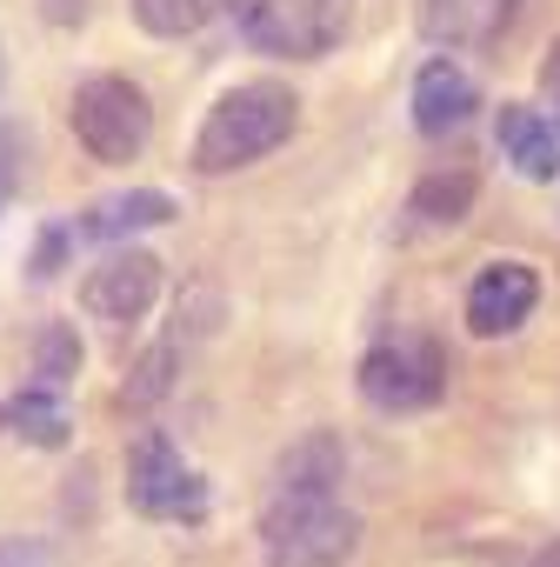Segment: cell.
Wrapping results in <instances>:
<instances>
[{
  "mask_svg": "<svg viewBox=\"0 0 560 567\" xmlns=\"http://www.w3.org/2000/svg\"><path fill=\"white\" fill-rule=\"evenodd\" d=\"M341 474H348V454H341V441H334L328 427H314V434H301L288 454H280V467H273V487H341Z\"/></svg>",
  "mask_w": 560,
  "mask_h": 567,
  "instance_id": "obj_15",
  "label": "cell"
},
{
  "mask_svg": "<svg viewBox=\"0 0 560 567\" xmlns=\"http://www.w3.org/2000/svg\"><path fill=\"white\" fill-rule=\"evenodd\" d=\"M474 114H480V87H474V74H467L460 61H427V68L414 74V127H421L427 141L460 134Z\"/></svg>",
  "mask_w": 560,
  "mask_h": 567,
  "instance_id": "obj_9",
  "label": "cell"
},
{
  "mask_svg": "<svg viewBox=\"0 0 560 567\" xmlns=\"http://www.w3.org/2000/svg\"><path fill=\"white\" fill-rule=\"evenodd\" d=\"M240 41L273 61H321L348 41L354 0H240Z\"/></svg>",
  "mask_w": 560,
  "mask_h": 567,
  "instance_id": "obj_4",
  "label": "cell"
},
{
  "mask_svg": "<svg viewBox=\"0 0 560 567\" xmlns=\"http://www.w3.org/2000/svg\"><path fill=\"white\" fill-rule=\"evenodd\" d=\"M0 87H8V48H0Z\"/></svg>",
  "mask_w": 560,
  "mask_h": 567,
  "instance_id": "obj_25",
  "label": "cell"
},
{
  "mask_svg": "<svg viewBox=\"0 0 560 567\" xmlns=\"http://www.w3.org/2000/svg\"><path fill=\"white\" fill-rule=\"evenodd\" d=\"M41 14H48L54 28H81V14H87V0H41Z\"/></svg>",
  "mask_w": 560,
  "mask_h": 567,
  "instance_id": "obj_23",
  "label": "cell"
},
{
  "mask_svg": "<svg viewBox=\"0 0 560 567\" xmlns=\"http://www.w3.org/2000/svg\"><path fill=\"white\" fill-rule=\"evenodd\" d=\"M74 374H81V334H74V328H48V334H41V354H34V381L68 394Z\"/></svg>",
  "mask_w": 560,
  "mask_h": 567,
  "instance_id": "obj_18",
  "label": "cell"
},
{
  "mask_svg": "<svg viewBox=\"0 0 560 567\" xmlns=\"http://www.w3.org/2000/svg\"><path fill=\"white\" fill-rule=\"evenodd\" d=\"M74 247H81V240H74V220H48L41 240H34V254H28V280H54Z\"/></svg>",
  "mask_w": 560,
  "mask_h": 567,
  "instance_id": "obj_19",
  "label": "cell"
},
{
  "mask_svg": "<svg viewBox=\"0 0 560 567\" xmlns=\"http://www.w3.org/2000/svg\"><path fill=\"white\" fill-rule=\"evenodd\" d=\"M220 8H234V0H134V21H141L154 41H187V34H200Z\"/></svg>",
  "mask_w": 560,
  "mask_h": 567,
  "instance_id": "obj_16",
  "label": "cell"
},
{
  "mask_svg": "<svg viewBox=\"0 0 560 567\" xmlns=\"http://www.w3.org/2000/svg\"><path fill=\"white\" fill-rule=\"evenodd\" d=\"M494 134H500L507 167H520L527 181H560V114H553V107L507 101V107L494 114Z\"/></svg>",
  "mask_w": 560,
  "mask_h": 567,
  "instance_id": "obj_10",
  "label": "cell"
},
{
  "mask_svg": "<svg viewBox=\"0 0 560 567\" xmlns=\"http://www.w3.org/2000/svg\"><path fill=\"white\" fill-rule=\"evenodd\" d=\"M0 421H8V408H0Z\"/></svg>",
  "mask_w": 560,
  "mask_h": 567,
  "instance_id": "obj_26",
  "label": "cell"
},
{
  "mask_svg": "<svg viewBox=\"0 0 560 567\" xmlns=\"http://www.w3.org/2000/svg\"><path fill=\"white\" fill-rule=\"evenodd\" d=\"M174 361H180V341L167 334L160 348H147L141 361H134V374H127V388H121V401L127 408H154L167 388H174Z\"/></svg>",
  "mask_w": 560,
  "mask_h": 567,
  "instance_id": "obj_17",
  "label": "cell"
},
{
  "mask_svg": "<svg viewBox=\"0 0 560 567\" xmlns=\"http://www.w3.org/2000/svg\"><path fill=\"white\" fill-rule=\"evenodd\" d=\"M0 567H54L48 540H0Z\"/></svg>",
  "mask_w": 560,
  "mask_h": 567,
  "instance_id": "obj_21",
  "label": "cell"
},
{
  "mask_svg": "<svg viewBox=\"0 0 560 567\" xmlns=\"http://www.w3.org/2000/svg\"><path fill=\"white\" fill-rule=\"evenodd\" d=\"M21 127L14 121H0V200H14L21 194Z\"/></svg>",
  "mask_w": 560,
  "mask_h": 567,
  "instance_id": "obj_20",
  "label": "cell"
},
{
  "mask_svg": "<svg viewBox=\"0 0 560 567\" xmlns=\"http://www.w3.org/2000/svg\"><path fill=\"white\" fill-rule=\"evenodd\" d=\"M127 507L147 520H200L207 514V474L187 467V454L160 427H147L127 447Z\"/></svg>",
  "mask_w": 560,
  "mask_h": 567,
  "instance_id": "obj_6",
  "label": "cell"
},
{
  "mask_svg": "<svg viewBox=\"0 0 560 567\" xmlns=\"http://www.w3.org/2000/svg\"><path fill=\"white\" fill-rule=\"evenodd\" d=\"M294 127H301V101L288 81H240L207 107L187 161H194V174H240V167L267 161L273 147H288Z\"/></svg>",
  "mask_w": 560,
  "mask_h": 567,
  "instance_id": "obj_1",
  "label": "cell"
},
{
  "mask_svg": "<svg viewBox=\"0 0 560 567\" xmlns=\"http://www.w3.org/2000/svg\"><path fill=\"white\" fill-rule=\"evenodd\" d=\"M154 301H160V260H154L147 247H114V254H101V260L81 274V308H87L94 321L134 328Z\"/></svg>",
  "mask_w": 560,
  "mask_h": 567,
  "instance_id": "obj_7",
  "label": "cell"
},
{
  "mask_svg": "<svg viewBox=\"0 0 560 567\" xmlns=\"http://www.w3.org/2000/svg\"><path fill=\"white\" fill-rule=\"evenodd\" d=\"M174 220V194L160 187H127V194H107L94 207L74 214V240L81 247H114V240H134L147 227H167Z\"/></svg>",
  "mask_w": 560,
  "mask_h": 567,
  "instance_id": "obj_11",
  "label": "cell"
},
{
  "mask_svg": "<svg viewBox=\"0 0 560 567\" xmlns=\"http://www.w3.org/2000/svg\"><path fill=\"white\" fill-rule=\"evenodd\" d=\"M540 101L560 114V41L547 48V61H540Z\"/></svg>",
  "mask_w": 560,
  "mask_h": 567,
  "instance_id": "obj_22",
  "label": "cell"
},
{
  "mask_svg": "<svg viewBox=\"0 0 560 567\" xmlns=\"http://www.w3.org/2000/svg\"><path fill=\"white\" fill-rule=\"evenodd\" d=\"M8 427H14L21 441H34V447H68V434H74V408H68L61 388L28 381V388L8 401Z\"/></svg>",
  "mask_w": 560,
  "mask_h": 567,
  "instance_id": "obj_14",
  "label": "cell"
},
{
  "mask_svg": "<svg viewBox=\"0 0 560 567\" xmlns=\"http://www.w3.org/2000/svg\"><path fill=\"white\" fill-rule=\"evenodd\" d=\"M474 194H480L474 167H434V174L414 181V194H407V220H414V227H447V220H460V214L474 207Z\"/></svg>",
  "mask_w": 560,
  "mask_h": 567,
  "instance_id": "obj_13",
  "label": "cell"
},
{
  "mask_svg": "<svg viewBox=\"0 0 560 567\" xmlns=\"http://www.w3.org/2000/svg\"><path fill=\"white\" fill-rule=\"evenodd\" d=\"M421 28L447 48H494L514 28V0H421Z\"/></svg>",
  "mask_w": 560,
  "mask_h": 567,
  "instance_id": "obj_12",
  "label": "cell"
},
{
  "mask_svg": "<svg viewBox=\"0 0 560 567\" xmlns=\"http://www.w3.org/2000/svg\"><path fill=\"white\" fill-rule=\"evenodd\" d=\"M68 121H74V141L101 167H127L147 147V134H154V107H147V94L127 74H87L74 87V114Z\"/></svg>",
  "mask_w": 560,
  "mask_h": 567,
  "instance_id": "obj_5",
  "label": "cell"
},
{
  "mask_svg": "<svg viewBox=\"0 0 560 567\" xmlns=\"http://www.w3.org/2000/svg\"><path fill=\"white\" fill-rule=\"evenodd\" d=\"M447 394V348L427 328H387L361 354V401L374 414H421Z\"/></svg>",
  "mask_w": 560,
  "mask_h": 567,
  "instance_id": "obj_3",
  "label": "cell"
},
{
  "mask_svg": "<svg viewBox=\"0 0 560 567\" xmlns=\"http://www.w3.org/2000/svg\"><path fill=\"white\" fill-rule=\"evenodd\" d=\"M361 547V514L334 487H273L260 507L267 567H348Z\"/></svg>",
  "mask_w": 560,
  "mask_h": 567,
  "instance_id": "obj_2",
  "label": "cell"
},
{
  "mask_svg": "<svg viewBox=\"0 0 560 567\" xmlns=\"http://www.w3.org/2000/svg\"><path fill=\"white\" fill-rule=\"evenodd\" d=\"M533 308H540V274L527 260H487L467 288V334L500 341V334L527 328Z\"/></svg>",
  "mask_w": 560,
  "mask_h": 567,
  "instance_id": "obj_8",
  "label": "cell"
},
{
  "mask_svg": "<svg viewBox=\"0 0 560 567\" xmlns=\"http://www.w3.org/2000/svg\"><path fill=\"white\" fill-rule=\"evenodd\" d=\"M527 567H560V540H547V547H540V554H533Z\"/></svg>",
  "mask_w": 560,
  "mask_h": 567,
  "instance_id": "obj_24",
  "label": "cell"
}]
</instances>
